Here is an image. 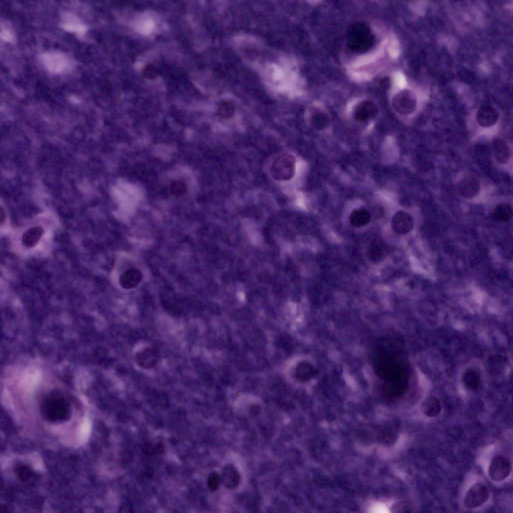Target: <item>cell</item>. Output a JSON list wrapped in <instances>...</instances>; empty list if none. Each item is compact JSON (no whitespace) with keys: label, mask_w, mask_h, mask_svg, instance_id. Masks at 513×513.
<instances>
[{"label":"cell","mask_w":513,"mask_h":513,"mask_svg":"<svg viewBox=\"0 0 513 513\" xmlns=\"http://www.w3.org/2000/svg\"><path fill=\"white\" fill-rule=\"evenodd\" d=\"M40 411L44 419L51 423L68 421L72 412L69 402L59 392L48 395L41 404Z\"/></svg>","instance_id":"obj_1"},{"label":"cell","mask_w":513,"mask_h":513,"mask_svg":"<svg viewBox=\"0 0 513 513\" xmlns=\"http://www.w3.org/2000/svg\"><path fill=\"white\" fill-rule=\"evenodd\" d=\"M374 42V36L370 27L363 23H356L350 28L348 45L352 51L361 52L369 49Z\"/></svg>","instance_id":"obj_2"},{"label":"cell","mask_w":513,"mask_h":513,"mask_svg":"<svg viewBox=\"0 0 513 513\" xmlns=\"http://www.w3.org/2000/svg\"><path fill=\"white\" fill-rule=\"evenodd\" d=\"M296 160L294 155L283 153L278 156L272 164V177L279 181H288L295 174Z\"/></svg>","instance_id":"obj_3"},{"label":"cell","mask_w":513,"mask_h":513,"mask_svg":"<svg viewBox=\"0 0 513 513\" xmlns=\"http://www.w3.org/2000/svg\"><path fill=\"white\" fill-rule=\"evenodd\" d=\"M417 100L414 93L409 89H404L396 94L392 100L393 109L398 113L407 115L416 109Z\"/></svg>","instance_id":"obj_4"},{"label":"cell","mask_w":513,"mask_h":513,"mask_svg":"<svg viewBox=\"0 0 513 513\" xmlns=\"http://www.w3.org/2000/svg\"><path fill=\"white\" fill-rule=\"evenodd\" d=\"M511 471V463L509 459L502 455H495L491 460L488 474L494 481H501L508 476Z\"/></svg>","instance_id":"obj_5"},{"label":"cell","mask_w":513,"mask_h":513,"mask_svg":"<svg viewBox=\"0 0 513 513\" xmlns=\"http://www.w3.org/2000/svg\"><path fill=\"white\" fill-rule=\"evenodd\" d=\"M489 496L487 486L482 483L477 482L472 485L466 492L463 504L468 508H474L486 502Z\"/></svg>","instance_id":"obj_6"},{"label":"cell","mask_w":513,"mask_h":513,"mask_svg":"<svg viewBox=\"0 0 513 513\" xmlns=\"http://www.w3.org/2000/svg\"><path fill=\"white\" fill-rule=\"evenodd\" d=\"M42 60L46 68L49 71L55 73L63 72L70 66L69 59L64 54L58 52L44 54Z\"/></svg>","instance_id":"obj_7"},{"label":"cell","mask_w":513,"mask_h":513,"mask_svg":"<svg viewBox=\"0 0 513 513\" xmlns=\"http://www.w3.org/2000/svg\"><path fill=\"white\" fill-rule=\"evenodd\" d=\"M391 225L396 233L406 234L412 229L414 219L409 213L404 210H399L393 216Z\"/></svg>","instance_id":"obj_8"},{"label":"cell","mask_w":513,"mask_h":513,"mask_svg":"<svg viewBox=\"0 0 513 513\" xmlns=\"http://www.w3.org/2000/svg\"><path fill=\"white\" fill-rule=\"evenodd\" d=\"M378 108L370 100H363L358 103L354 110L355 118L360 122H366L374 118L378 114Z\"/></svg>","instance_id":"obj_9"},{"label":"cell","mask_w":513,"mask_h":513,"mask_svg":"<svg viewBox=\"0 0 513 513\" xmlns=\"http://www.w3.org/2000/svg\"><path fill=\"white\" fill-rule=\"evenodd\" d=\"M136 363L140 368L148 370L154 367L158 362V355L152 348L146 347L138 351L135 355Z\"/></svg>","instance_id":"obj_10"},{"label":"cell","mask_w":513,"mask_h":513,"mask_svg":"<svg viewBox=\"0 0 513 513\" xmlns=\"http://www.w3.org/2000/svg\"><path fill=\"white\" fill-rule=\"evenodd\" d=\"M457 189L458 193L465 198H472L478 194L480 190V183L475 177L469 176L461 179L458 183Z\"/></svg>","instance_id":"obj_11"},{"label":"cell","mask_w":513,"mask_h":513,"mask_svg":"<svg viewBox=\"0 0 513 513\" xmlns=\"http://www.w3.org/2000/svg\"><path fill=\"white\" fill-rule=\"evenodd\" d=\"M498 114L493 107L484 105L480 107L476 113V119L479 125L483 127H489L497 121Z\"/></svg>","instance_id":"obj_12"},{"label":"cell","mask_w":513,"mask_h":513,"mask_svg":"<svg viewBox=\"0 0 513 513\" xmlns=\"http://www.w3.org/2000/svg\"><path fill=\"white\" fill-rule=\"evenodd\" d=\"M142 279V273L137 269L131 268L122 274L119 282L122 288L131 289L138 286Z\"/></svg>","instance_id":"obj_13"},{"label":"cell","mask_w":513,"mask_h":513,"mask_svg":"<svg viewBox=\"0 0 513 513\" xmlns=\"http://www.w3.org/2000/svg\"><path fill=\"white\" fill-rule=\"evenodd\" d=\"M495 159L501 164L506 163L510 158V152L507 143L502 139H494L492 142Z\"/></svg>","instance_id":"obj_14"},{"label":"cell","mask_w":513,"mask_h":513,"mask_svg":"<svg viewBox=\"0 0 513 513\" xmlns=\"http://www.w3.org/2000/svg\"><path fill=\"white\" fill-rule=\"evenodd\" d=\"M222 480L224 485L228 489L237 487L240 482V475L232 464L224 466L222 471Z\"/></svg>","instance_id":"obj_15"},{"label":"cell","mask_w":513,"mask_h":513,"mask_svg":"<svg viewBox=\"0 0 513 513\" xmlns=\"http://www.w3.org/2000/svg\"><path fill=\"white\" fill-rule=\"evenodd\" d=\"M386 248L384 242L379 240L372 241L367 250V256L373 263H378L385 257Z\"/></svg>","instance_id":"obj_16"},{"label":"cell","mask_w":513,"mask_h":513,"mask_svg":"<svg viewBox=\"0 0 513 513\" xmlns=\"http://www.w3.org/2000/svg\"><path fill=\"white\" fill-rule=\"evenodd\" d=\"M312 127L317 131L326 129L330 124V118L326 113L322 110H315L310 118Z\"/></svg>","instance_id":"obj_17"},{"label":"cell","mask_w":513,"mask_h":513,"mask_svg":"<svg viewBox=\"0 0 513 513\" xmlns=\"http://www.w3.org/2000/svg\"><path fill=\"white\" fill-rule=\"evenodd\" d=\"M43 233L44 230L40 226H34L29 228L22 236L23 244L28 247H34L38 243Z\"/></svg>","instance_id":"obj_18"},{"label":"cell","mask_w":513,"mask_h":513,"mask_svg":"<svg viewBox=\"0 0 513 513\" xmlns=\"http://www.w3.org/2000/svg\"><path fill=\"white\" fill-rule=\"evenodd\" d=\"M371 219V214L364 208H357L353 210L349 216V220L352 225L362 227L367 224Z\"/></svg>","instance_id":"obj_19"},{"label":"cell","mask_w":513,"mask_h":513,"mask_svg":"<svg viewBox=\"0 0 513 513\" xmlns=\"http://www.w3.org/2000/svg\"><path fill=\"white\" fill-rule=\"evenodd\" d=\"M316 374V370L309 362L303 361L299 363L296 369V376L300 381L311 379Z\"/></svg>","instance_id":"obj_20"},{"label":"cell","mask_w":513,"mask_h":513,"mask_svg":"<svg viewBox=\"0 0 513 513\" xmlns=\"http://www.w3.org/2000/svg\"><path fill=\"white\" fill-rule=\"evenodd\" d=\"M421 408L425 415L431 417L437 416L441 410L439 402L434 398H428L426 399L422 403Z\"/></svg>","instance_id":"obj_21"},{"label":"cell","mask_w":513,"mask_h":513,"mask_svg":"<svg viewBox=\"0 0 513 513\" xmlns=\"http://www.w3.org/2000/svg\"><path fill=\"white\" fill-rule=\"evenodd\" d=\"M512 207L507 203H500L494 208L493 215L494 217L500 221H507L512 217Z\"/></svg>","instance_id":"obj_22"},{"label":"cell","mask_w":513,"mask_h":513,"mask_svg":"<svg viewBox=\"0 0 513 513\" xmlns=\"http://www.w3.org/2000/svg\"><path fill=\"white\" fill-rule=\"evenodd\" d=\"M15 472L19 479L24 482L32 481L36 477V475L33 470L28 466L23 464L16 465Z\"/></svg>","instance_id":"obj_23"},{"label":"cell","mask_w":513,"mask_h":513,"mask_svg":"<svg viewBox=\"0 0 513 513\" xmlns=\"http://www.w3.org/2000/svg\"><path fill=\"white\" fill-rule=\"evenodd\" d=\"M63 25L64 28L68 31L80 34L84 33L86 31L85 26L81 24L75 17L71 15H68L66 17Z\"/></svg>","instance_id":"obj_24"},{"label":"cell","mask_w":513,"mask_h":513,"mask_svg":"<svg viewBox=\"0 0 513 513\" xmlns=\"http://www.w3.org/2000/svg\"><path fill=\"white\" fill-rule=\"evenodd\" d=\"M234 111L232 105L229 104H223L218 109V116L223 119H228L233 115Z\"/></svg>","instance_id":"obj_25"},{"label":"cell","mask_w":513,"mask_h":513,"mask_svg":"<svg viewBox=\"0 0 513 513\" xmlns=\"http://www.w3.org/2000/svg\"><path fill=\"white\" fill-rule=\"evenodd\" d=\"M219 476L216 473H212L208 479V486L211 490H215L217 488L219 483Z\"/></svg>","instance_id":"obj_26"},{"label":"cell","mask_w":513,"mask_h":513,"mask_svg":"<svg viewBox=\"0 0 513 513\" xmlns=\"http://www.w3.org/2000/svg\"><path fill=\"white\" fill-rule=\"evenodd\" d=\"M171 190L175 194H181L185 190V186L181 182H174L171 185Z\"/></svg>","instance_id":"obj_27"},{"label":"cell","mask_w":513,"mask_h":513,"mask_svg":"<svg viewBox=\"0 0 513 513\" xmlns=\"http://www.w3.org/2000/svg\"><path fill=\"white\" fill-rule=\"evenodd\" d=\"M1 36L6 41H12L13 40V34L10 30L5 27H4L3 30H1Z\"/></svg>","instance_id":"obj_28"},{"label":"cell","mask_w":513,"mask_h":513,"mask_svg":"<svg viewBox=\"0 0 513 513\" xmlns=\"http://www.w3.org/2000/svg\"><path fill=\"white\" fill-rule=\"evenodd\" d=\"M1 225H2L6 221V214L5 209L1 206Z\"/></svg>","instance_id":"obj_29"}]
</instances>
